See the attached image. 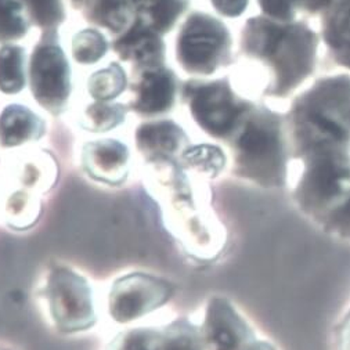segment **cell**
<instances>
[{
	"mask_svg": "<svg viewBox=\"0 0 350 350\" xmlns=\"http://www.w3.org/2000/svg\"><path fill=\"white\" fill-rule=\"evenodd\" d=\"M46 295L58 327L66 331H78L93 324L92 291L78 274L67 269L54 270L49 277Z\"/></svg>",
	"mask_w": 350,
	"mask_h": 350,
	"instance_id": "1",
	"label": "cell"
},
{
	"mask_svg": "<svg viewBox=\"0 0 350 350\" xmlns=\"http://www.w3.org/2000/svg\"><path fill=\"white\" fill-rule=\"evenodd\" d=\"M71 74L67 58L58 43L46 39L36 46L31 60V89L44 108L60 111L71 90Z\"/></svg>",
	"mask_w": 350,
	"mask_h": 350,
	"instance_id": "2",
	"label": "cell"
},
{
	"mask_svg": "<svg viewBox=\"0 0 350 350\" xmlns=\"http://www.w3.org/2000/svg\"><path fill=\"white\" fill-rule=\"evenodd\" d=\"M227 44V31L215 18L194 14L178 39V60L190 72L209 74L215 70Z\"/></svg>",
	"mask_w": 350,
	"mask_h": 350,
	"instance_id": "3",
	"label": "cell"
},
{
	"mask_svg": "<svg viewBox=\"0 0 350 350\" xmlns=\"http://www.w3.org/2000/svg\"><path fill=\"white\" fill-rule=\"evenodd\" d=\"M166 282L146 274H132L116 282L109 295L111 316L121 323L139 319L167 301Z\"/></svg>",
	"mask_w": 350,
	"mask_h": 350,
	"instance_id": "4",
	"label": "cell"
},
{
	"mask_svg": "<svg viewBox=\"0 0 350 350\" xmlns=\"http://www.w3.org/2000/svg\"><path fill=\"white\" fill-rule=\"evenodd\" d=\"M191 111L197 122L215 136L227 133L239 115L237 104L221 83L196 89L191 93Z\"/></svg>",
	"mask_w": 350,
	"mask_h": 350,
	"instance_id": "5",
	"label": "cell"
},
{
	"mask_svg": "<svg viewBox=\"0 0 350 350\" xmlns=\"http://www.w3.org/2000/svg\"><path fill=\"white\" fill-rule=\"evenodd\" d=\"M174 93L176 81L172 71L162 66L144 68L136 83L132 104L140 113H162L173 105Z\"/></svg>",
	"mask_w": 350,
	"mask_h": 350,
	"instance_id": "6",
	"label": "cell"
},
{
	"mask_svg": "<svg viewBox=\"0 0 350 350\" xmlns=\"http://www.w3.org/2000/svg\"><path fill=\"white\" fill-rule=\"evenodd\" d=\"M83 162L88 172L97 180L120 183L128 173L129 151L116 140H98L88 144L83 151Z\"/></svg>",
	"mask_w": 350,
	"mask_h": 350,
	"instance_id": "7",
	"label": "cell"
},
{
	"mask_svg": "<svg viewBox=\"0 0 350 350\" xmlns=\"http://www.w3.org/2000/svg\"><path fill=\"white\" fill-rule=\"evenodd\" d=\"M115 50L122 60L132 62L143 68L162 66L163 43L158 33L146 23H135L128 32L115 43Z\"/></svg>",
	"mask_w": 350,
	"mask_h": 350,
	"instance_id": "8",
	"label": "cell"
},
{
	"mask_svg": "<svg viewBox=\"0 0 350 350\" xmlns=\"http://www.w3.org/2000/svg\"><path fill=\"white\" fill-rule=\"evenodd\" d=\"M43 132V121L27 107L9 105L0 115V143L5 147L38 140Z\"/></svg>",
	"mask_w": 350,
	"mask_h": 350,
	"instance_id": "9",
	"label": "cell"
},
{
	"mask_svg": "<svg viewBox=\"0 0 350 350\" xmlns=\"http://www.w3.org/2000/svg\"><path fill=\"white\" fill-rule=\"evenodd\" d=\"M136 142L147 155L166 158L176 154L185 144L183 131L170 121L142 125L136 133Z\"/></svg>",
	"mask_w": 350,
	"mask_h": 350,
	"instance_id": "10",
	"label": "cell"
},
{
	"mask_svg": "<svg viewBox=\"0 0 350 350\" xmlns=\"http://www.w3.org/2000/svg\"><path fill=\"white\" fill-rule=\"evenodd\" d=\"M88 18L113 33H125L135 24L131 0H89Z\"/></svg>",
	"mask_w": 350,
	"mask_h": 350,
	"instance_id": "11",
	"label": "cell"
},
{
	"mask_svg": "<svg viewBox=\"0 0 350 350\" xmlns=\"http://www.w3.org/2000/svg\"><path fill=\"white\" fill-rule=\"evenodd\" d=\"M25 51L18 46L0 49V90L14 94L25 85Z\"/></svg>",
	"mask_w": 350,
	"mask_h": 350,
	"instance_id": "12",
	"label": "cell"
},
{
	"mask_svg": "<svg viewBox=\"0 0 350 350\" xmlns=\"http://www.w3.org/2000/svg\"><path fill=\"white\" fill-rule=\"evenodd\" d=\"M89 93L98 101H109L120 96L126 88V75L118 64L93 74L88 83Z\"/></svg>",
	"mask_w": 350,
	"mask_h": 350,
	"instance_id": "13",
	"label": "cell"
},
{
	"mask_svg": "<svg viewBox=\"0 0 350 350\" xmlns=\"http://www.w3.org/2000/svg\"><path fill=\"white\" fill-rule=\"evenodd\" d=\"M185 10L182 0H148L146 6V23L157 33L169 31Z\"/></svg>",
	"mask_w": 350,
	"mask_h": 350,
	"instance_id": "14",
	"label": "cell"
},
{
	"mask_svg": "<svg viewBox=\"0 0 350 350\" xmlns=\"http://www.w3.org/2000/svg\"><path fill=\"white\" fill-rule=\"evenodd\" d=\"M125 120V108L120 104L100 101L88 107L83 115V128L92 132H105L118 126Z\"/></svg>",
	"mask_w": 350,
	"mask_h": 350,
	"instance_id": "15",
	"label": "cell"
},
{
	"mask_svg": "<svg viewBox=\"0 0 350 350\" xmlns=\"http://www.w3.org/2000/svg\"><path fill=\"white\" fill-rule=\"evenodd\" d=\"M28 29L23 6L17 0H0V42L17 40Z\"/></svg>",
	"mask_w": 350,
	"mask_h": 350,
	"instance_id": "16",
	"label": "cell"
},
{
	"mask_svg": "<svg viewBox=\"0 0 350 350\" xmlns=\"http://www.w3.org/2000/svg\"><path fill=\"white\" fill-rule=\"evenodd\" d=\"M107 51V40L96 31L85 29L75 35L72 40V53L75 60L82 64L98 62Z\"/></svg>",
	"mask_w": 350,
	"mask_h": 350,
	"instance_id": "17",
	"label": "cell"
},
{
	"mask_svg": "<svg viewBox=\"0 0 350 350\" xmlns=\"http://www.w3.org/2000/svg\"><path fill=\"white\" fill-rule=\"evenodd\" d=\"M6 213L12 224L17 227H28L39 213V202L24 191L13 194L6 204Z\"/></svg>",
	"mask_w": 350,
	"mask_h": 350,
	"instance_id": "18",
	"label": "cell"
},
{
	"mask_svg": "<svg viewBox=\"0 0 350 350\" xmlns=\"http://www.w3.org/2000/svg\"><path fill=\"white\" fill-rule=\"evenodd\" d=\"M284 35L285 33L280 28L273 27L269 23H259V24L250 23V33H248L250 46L254 50H258L263 54L274 53L280 46Z\"/></svg>",
	"mask_w": 350,
	"mask_h": 350,
	"instance_id": "19",
	"label": "cell"
},
{
	"mask_svg": "<svg viewBox=\"0 0 350 350\" xmlns=\"http://www.w3.org/2000/svg\"><path fill=\"white\" fill-rule=\"evenodd\" d=\"M33 21L46 28L62 24L64 9L62 0H24Z\"/></svg>",
	"mask_w": 350,
	"mask_h": 350,
	"instance_id": "20",
	"label": "cell"
},
{
	"mask_svg": "<svg viewBox=\"0 0 350 350\" xmlns=\"http://www.w3.org/2000/svg\"><path fill=\"white\" fill-rule=\"evenodd\" d=\"M21 182L29 189H47L54 180V166L47 159L32 161L24 165L21 173Z\"/></svg>",
	"mask_w": 350,
	"mask_h": 350,
	"instance_id": "21",
	"label": "cell"
},
{
	"mask_svg": "<svg viewBox=\"0 0 350 350\" xmlns=\"http://www.w3.org/2000/svg\"><path fill=\"white\" fill-rule=\"evenodd\" d=\"M340 172L329 161L319 162L312 170V185L321 197H332L338 191Z\"/></svg>",
	"mask_w": 350,
	"mask_h": 350,
	"instance_id": "22",
	"label": "cell"
},
{
	"mask_svg": "<svg viewBox=\"0 0 350 350\" xmlns=\"http://www.w3.org/2000/svg\"><path fill=\"white\" fill-rule=\"evenodd\" d=\"M185 159L189 162V165L204 172H215L223 163L221 152L217 148L209 146H200L189 150L185 154Z\"/></svg>",
	"mask_w": 350,
	"mask_h": 350,
	"instance_id": "23",
	"label": "cell"
},
{
	"mask_svg": "<svg viewBox=\"0 0 350 350\" xmlns=\"http://www.w3.org/2000/svg\"><path fill=\"white\" fill-rule=\"evenodd\" d=\"M240 147L250 155H263L273 147L271 136L256 125H250L240 137Z\"/></svg>",
	"mask_w": 350,
	"mask_h": 350,
	"instance_id": "24",
	"label": "cell"
},
{
	"mask_svg": "<svg viewBox=\"0 0 350 350\" xmlns=\"http://www.w3.org/2000/svg\"><path fill=\"white\" fill-rule=\"evenodd\" d=\"M329 39L335 44L350 46V2L334 14L329 24Z\"/></svg>",
	"mask_w": 350,
	"mask_h": 350,
	"instance_id": "25",
	"label": "cell"
},
{
	"mask_svg": "<svg viewBox=\"0 0 350 350\" xmlns=\"http://www.w3.org/2000/svg\"><path fill=\"white\" fill-rule=\"evenodd\" d=\"M152 338L147 331H133L116 340L111 350H152Z\"/></svg>",
	"mask_w": 350,
	"mask_h": 350,
	"instance_id": "26",
	"label": "cell"
},
{
	"mask_svg": "<svg viewBox=\"0 0 350 350\" xmlns=\"http://www.w3.org/2000/svg\"><path fill=\"white\" fill-rule=\"evenodd\" d=\"M260 6L267 14L280 20H286L291 17L293 0H260Z\"/></svg>",
	"mask_w": 350,
	"mask_h": 350,
	"instance_id": "27",
	"label": "cell"
},
{
	"mask_svg": "<svg viewBox=\"0 0 350 350\" xmlns=\"http://www.w3.org/2000/svg\"><path fill=\"white\" fill-rule=\"evenodd\" d=\"M310 122L319 131H321L323 133L328 135L331 139H335V140L345 139L343 129L339 125H336L335 122H332L328 118H325V116H323V115H312L310 116Z\"/></svg>",
	"mask_w": 350,
	"mask_h": 350,
	"instance_id": "28",
	"label": "cell"
},
{
	"mask_svg": "<svg viewBox=\"0 0 350 350\" xmlns=\"http://www.w3.org/2000/svg\"><path fill=\"white\" fill-rule=\"evenodd\" d=\"M212 3L221 14L236 17L245 10L248 0H212Z\"/></svg>",
	"mask_w": 350,
	"mask_h": 350,
	"instance_id": "29",
	"label": "cell"
},
{
	"mask_svg": "<svg viewBox=\"0 0 350 350\" xmlns=\"http://www.w3.org/2000/svg\"><path fill=\"white\" fill-rule=\"evenodd\" d=\"M213 340L219 350H232L236 347V343H237L236 338L232 336V334L224 328H220L215 332Z\"/></svg>",
	"mask_w": 350,
	"mask_h": 350,
	"instance_id": "30",
	"label": "cell"
},
{
	"mask_svg": "<svg viewBox=\"0 0 350 350\" xmlns=\"http://www.w3.org/2000/svg\"><path fill=\"white\" fill-rule=\"evenodd\" d=\"M305 5L309 8V9H321L324 8L327 3H329V0H304Z\"/></svg>",
	"mask_w": 350,
	"mask_h": 350,
	"instance_id": "31",
	"label": "cell"
},
{
	"mask_svg": "<svg viewBox=\"0 0 350 350\" xmlns=\"http://www.w3.org/2000/svg\"><path fill=\"white\" fill-rule=\"evenodd\" d=\"M340 219L350 223V201L346 204V206L340 211Z\"/></svg>",
	"mask_w": 350,
	"mask_h": 350,
	"instance_id": "32",
	"label": "cell"
},
{
	"mask_svg": "<svg viewBox=\"0 0 350 350\" xmlns=\"http://www.w3.org/2000/svg\"><path fill=\"white\" fill-rule=\"evenodd\" d=\"M135 2H142V0H135Z\"/></svg>",
	"mask_w": 350,
	"mask_h": 350,
	"instance_id": "33",
	"label": "cell"
},
{
	"mask_svg": "<svg viewBox=\"0 0 350 350\" xmlns=\"http://www.w3.org/2000/svg\"><path fill=\"white\" fill-rule=\"evenodd\" d=\"M77 2H78V0H77ZM79 2H81V0H79Z\"/></svg>",
	"mask_w": 350,
	"mask_h": 350,
	"instance_id": "34",
	"label": "cell"
}]
</instances>
